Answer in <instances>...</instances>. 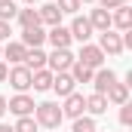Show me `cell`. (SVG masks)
Masks as SVG:
<instances>
[{"instance_id": "cell-1", "label": "cell", "mask_w": 132, "mask_h": 132, "mask_svg": "<svg viewBox=\"0 0 132 132\" xmlns=\"http://www.w3.org/2000/svg\"><path fill=\"white\" fill-rule=\"evenodd\" d=\"M34 120H37V126H43V129H59L62 126V104L59 101H40L37 108H34V114H31Z\"/></svg>"}, {"instance_id": "cell-2", "label": "cell", "mask_w": 132, "mask_h": 132, "mask_svg": "<svg viewBox=\"0 0 132 132\" xmlns=\"http://www.w3.org/2000/svg\"><path fill=\"white\" fill-rule=\"evenodd\" d=\"M104 52H101L95 43H80V52H77V62L86 68H92V71H98V68H104Z\"/></svg>"}, {"instance_id": "cell-3", "label": "cell", "mask_w": 132, "mask_h": 132, "mask_svg": "<svg viewBox=\"0 0 132 132\" xmlns=\"http://www.w3.org/2000/svg\"><path fill=\"white\" fill-rule=\"evenodd\" d=\"M74 62H77V55H74L71 49H52V52L46 55V68H49L52 74H65V71H71Z\"/></svg>"}, {"instance_id": "cell-4", "label": "cell", "mask_w": 132, "mask_h": 132, "mask_svg": "<svg viewBox=\"0 0 132 132\" xmlns=\"http://www.w3.org/2000/svg\"><path fill=\"white\" fill-rule=\"evenodd\" d=\"M34 108H37V104H34V98L28 92H15L12 98H6V111L15 114V117H31Z\"/></svg>"}, {"instance_id": "cell-5", "label": "cell", "mask_w": 132, "mask_h": 132, "mask_svg": "<svg viewBox=\"0 0 132 132\" xmlns=\"http://www.w3.org/2000/svg\"><path fill=\"white\" fill-rule=\"evenodd\" d=\"M83 114H86V95H83V92H71V95L62 101V117L77 120V117H83Z\"/></svg>"}, {"instance_id": "cell-6", "label": "cell", "mask_w": 132, "mask_h": 132, "mask_svg": "<svg viewBox=\"0 0 132 132\" xmlns=\"http://www.w3.org/2000/svg\"><path fill=\"white\" fill-rule=\"evenodd\" d=\"M95 46H98L104 55H120V52H123V40H120V34L114 31V28L101 31V34H98V43H95Z\"/></svg>"}, {"instance_id": "cell-7", "label": "cell", "mask_w": 132, "mask_h": 132, "mask_svg": "<svg viewBox=\"0 0 132 132\" xmlns=\"http://www.w3.org/2000/svg\"><path fill=\"white\" fill-rule=\"evenodd\" d=\"M6 80H9V86H12L15 92H28V89H31V71L25 65H12L9 74H6Z\"/></svg>"}, {"instance_id": "cell-8", "label": "cell", "mask_w": 132, "mask_h": 132, "mask_svg": "<svg viewBox=\"0 0 132 132\" xmlns=\"http://www.w3.org/2000/svg\"><path fill=\"white\" fill-rule=\"evenodd\" d=\"M71 40H77V43H89V37H92V25H89V19L86 15H74V22H71Z\"/></svg>"}, {"instance_id": "cell-9", "label": "cell", "mask_w": 132, "mask_h": 132, "mask_svg": "<svg viewBox=\"0 0 132 132\" xmlns=\"http://www.w3.org/2000/svg\"><path fill=\"white\" fill-rule=\"evenodd\" d=\"M49 89H52L59 98H68L71 92H77V83H74V77L65 71V74H52V86H49Z\"/></svg>"}, {"instance_id": "cell-10", "label": "cell", "mask_w": 132, "mask_h": 132, "mask_svg": "<svg viewBox=\"0 0 132 132\" xmlns=\"http://www.w3.org/2000/svg\"><path fill=\"white\" fill-rule=\"evenodd\" d=\"M25 55H28V46H22L19 40H6V46H3V62H9V65H25Z\"/></svg>"}, {"instance_id": "cell-11", "label": "cell", "mask_w": 132, "mask_h": 132, "mask_svg": "<svg viewBox=\"0 0 132 132\" xmlns=\"http://www.w3.org/2000/svg\"><path fill=\"white\" fill-rule=\"evenodd\" d=\"M22 46H28V49H40L43 43H46V31H43V25H37V28H22V40H19Z\"/></svg>"}, {"instance_id": "cell-12", "label": "cell", "mask_w": 132, "mask_h": 132, "mask_svg": "<svg viewBox=\"0 0 132 132\" xmlns=\"http://www.w3.org/2000/svg\"><path fill=\"white\" fill-rule=\"evenodd\" d=\"M46 40L52 43V49H71V31H68L65 25L49 28V31H46Z\"/></svg>"}, {"instance_id": "cell-13", "label": "cell", "mask_w": 132, "mask_h": 132, "mask_svg": "<svg viewBox=\"0 0 132 132\" xmlns=\"http://www.w3.org/2000/svg\"><path fill=\"white\" fill-rule=\"evenodd\" d=\"M111 28H117L120 34L132 28V9H129V3H126V6H117V9L111 12Z\"/></svg>"}, {"instance_id": "cell-14", "label": "cell", "mask_w": 132, "mask_h": 132, "mask_svg": "<svg viewBox=\"0 0 132 132\" xmlns=\"http://www.w3.org/2000/svg\"><path fill=\"white\" fill-rule=\"evenodd\" d=\"M111 83H117V74H114L111 68H98V71L92 74V89H95L98 95L108 92V86H111Z\"/></svg>"}, {"instance_id": "cell-15", "label": "cell", "mask_w": 132, "mask_h": 132, "mask_svg": "<svg viewBox=\"0 0 132 132\" xmlns=\"http://www.w3.org/2000/svg\"><path fill=\"white\" fill-rule=\"evenodd\" d=\"M104 98H108V104H117V108H120V104H126V101H129V86L117 80V83H111V86H108Z\"/></svg>"}, {"instance_id": "cell-16", "label": "cell", "mask_w": 132, "mask_h": 132, "mask_svg": "<svg viewBox=\"0 0 132 132\" xmlns=\"http://www.w3.org/2000/svg\"><path fill=\"white\" fill-rule=\"evenodd\" d=\"M37 15H40V25H49V28L62 25V9H59L55 3H43V6L37 9Z\"/></svg>"}, {"instance_id": "cell-17", "label": "cell", "mask_w": 132, "mask_h": 132, "mask_svg": "<svg viewBox=\"0 0 132 132\" xmlns=\"http://www.w3.org/2000/svg\"><path fill=\"white\" fill-rule=\"evenodd\" d=\"M49 86H52V71H49V68L31 71V89L34 92H46Z\"/></svg>"}, {"instance_id": "cell-18", "label": "cell", "mask_w": 132, "mask_h": 132, "mask_svg": "<svg viewBox=\"0 0 132 132\" xmlns=\"http://www.w3.org/2000/svg\"><path fill=\"white\" fill-rule=\"evenodd\" d=\"M86 19H89V25H92V31H108V28H111V12H108V9H92V12H89V15H86Z\"/></svg>"}, {"instance_id": "cell-19", "label": "cell", "mask_w": 132, "mask_h": 132, "mask_svg": "<svg viewBox=\"0 0 132 132\" xmlns=\"http://www.w3.org/2000/svg\"><path fill=\"white\" fill-rule=\"evenodd\" d=\"M86 114H89V117H101V114H108V98L98 95V92L86 95Z\"/></svg>"}, {"instance_id": "cell-20", "label": "cell", "mask_w": 132, "mask_h": 132, "mask_svg": "<svg viewBox=\"0 0 132 132\" xmlns=\"http://www.w3.org/2000/svg\"><path fill=\"white\" fill-rule=\"evenodd\" d=\"M15 22H19L22 28H37V25H40V15H37L34 6H22V9L15 12Z\"/></svg>"}, {"instance_id": "cell-21", "label": "cell", "mask_w": 132, "mask_h": 132, "mask_svg": "<svg viewBox=\"0 0 132 132\" xmlns=\"http://www.w3.org/2000/svg\"><path fill=\"white\" fill-rule=\"evenodd\" d=\"M25 68H28V71H40V68H46V52H43V49H28V55H25Z\"/></svg>"}, {"instance_id": "cell-22", "label": "cell", "mask_w": 132, "mask_h": 132, "mask_svg": "<svg viewBox=\"0 0 132 132\" xmlns=\"http://www.w3.org/2000/svg\"><path fill=\"white\" fill-rule=\"evenodd\" d=\"M71 77H74V83H92V68H86V65H80V62H74L71 65V71H68Z\"/></svg>"}, {"instance_id": "cell-23", "label": "cell", "mask_w": 132, "mask_h": 132, "mask_svg": "<svg viewBox=\"0 0 132 132\" xmlns=\"http://www.w3.org/2000/svg\"><path fill=\"white\" fill-rule=\"evenodd\" d=\"M71 132H95V117L83 114V117L71 120Z\"/></svg>"}, {"instance_id": "cell-24", "label": "cell", "mask_w": 132, "mask_h": 132, "mask_svg": "<svg viewBox=\"0 0 132 132\" xmlns=\"http://www.w3.org/2000/svg\"><path fill=\"white\" fill-rule=\"evenodd\" d=\"M15 12H19V6L12 0H0V22H12Z\"/></svg>"}, {"instance_id": "cell-25", "label": "cell", "mask_w": 132, "mask_h": 132, "mask_svg": "<svg viewBox=\"0 0 132 132\" xmlns=\"http://www.w3.org/2000/svg\"><path fill=\"white\" fill-rule=\"evenodd\" d=\"M55 6L62 9V15H77L83 3H80V0H55Z\"/></svg>"}, {"instance_id": "cell-26", "label": "cell", "mask_w": 132, "mask_h": 132, "mask_svg": "<svg viewBox=\"0 0 132 132\" xmlns=\"http://www.w3.org/2000/svg\"><path fill=\"white\" fill-rule=\"evenodd\" d=\"M12 129H15V132H37L40 126H37V120H34V117H19Z\"/></svg>"}, {"instance_id": "cell-27", "label": "cell", "mask_w": 132, "mask_h": 132, "mask_svg": "<svg viewBox=\"0 0 132 132\" xmlns=\"http://www.w3.org/2000/svg\"><path fill=\"white\" fill-rule=\"evenodd\" d=\"M120 123H123V126H132V104L129 101L120 104Z\"/></svg>"}, {"instance_id": "cell-28", "label": "cell", "mask_w": 132, "mask_h": 132, "mask_svg": "<svg viewBox=\"0 0 132 132\" xmlns=\"http://www.w3.org/2000/svg\"><path fill=\"white\" fill-rule=\"evenodd\" d=\"M95 3H98L101 9H108V12H111V9H117V6H126L129 0H95Z\"/></svg>"}, {"instance_id": "cell-29", "label": "cell", "mask_w": 132, "mask_h": 132, "mask_svg": "<svg viewBox=\"0 0 132 132\" xmlns=\"http://www.w3.org/2000/svg\"><path fill=\"white\" fill-rule=\"evenodd\" d=\"M9 34H12L9 22H0V43H3V40H9Z\"/></svg>"}, {"instance_id": "cell-30", "label": "cell", "mask_w": 132, "mask_h": 132, "mask_svg": "<svg viewBox=\"0 0 132 132\" xmlns=\"http://www.w3.org/2000/svg\"><path fill=\"white\" fill-rule=\"evenodd\" d=\"M6 74H9V65L0 59V83H6Z\"/></svg>"}, {"instance_id": "cell-31", "label": "cell", "mask_w": 132, "mask_h": 132, "mask_svg": "<svg viewBox=\"0 0 132 132\" xmlns=\"http://www.w3.org/2000/svg\"><path fill=\"white\" fill-rule=\"evenodd\" d=\"M6 114V95H0V117Z\"/></svg>"}, {"instance_id": "cell-32", "label": "cell", "mask_w": 132, "mask_h": 132, "mask_svg": "<svg viewBox=\"0 0 132 132\" xmlns=\"http://www.w3.org/2000/svg\"><path fill=\"white\" fill-rule=\"evenodd\" d=\"M0 132H15V129H12L9 123H0Z\"/></svg>"}, {"instance_id": "cell-33", "label": "cell", "mask_w": 132, "mask_h": 132, "mask_svg": "<svg viewBox=\"0 0 132 132\" xmlns=\"http://www.w3.org/2000/svg\"><path fill=\"white\" fill-rule=\"evenodd\" d=\"M22 3H25V6H34V3H37V0H22Z\"/></svg>"}, {"instance_id": "cell-34", "label": "cell", "mask_w": 132, "mask_h": 132, "mask_svg": "<svg viewBox=\"0 0 132 132\" xmlns=\"http://www.w3.org/2000/svg\"><path fill=\"white\" fill-rule=\"evenodd\" d=\"M0 59H3V43H0Z\"/></svg>"}, {"instance_id": "cell-35", "label": "cell", "mask_w": 132, "mask_h": 132, "mask_svg": "<svg viewBox=\"0 0 132 132\" xmlns=\"http://www.w3.org/2000/svg\"><path fill=\"white\" fill-rule=\"evenodd\" d=\"M80 3H95V0H80Z\"/></svg>"}, {"instance_id": "cell-36", "label": "cell", "mask_w": 132, "mask_h": 132, "mask_svg": "<svg viewBox=\"0 0 132 132\" xmlns=\"http://www.w3.org/2000/svg\"><path fill=\"white\" fill-rule=\"evenodd\" d=\"M46 132H59V129H46Z\"/></svg>"}, {"instance_id": "cell-37", "label": "cell", "mask_w": 132, "mask_h": 132, "mask_svg": "<svg viewBox=\"0 0 132 132\" xmlns=\"http://www.w3.org/2000/svg\"><path fill=\"white\" fill-rule=\"evenodd\" d=\"M95 132H98V129H95Z\"/></svg>"}]
</instances>
